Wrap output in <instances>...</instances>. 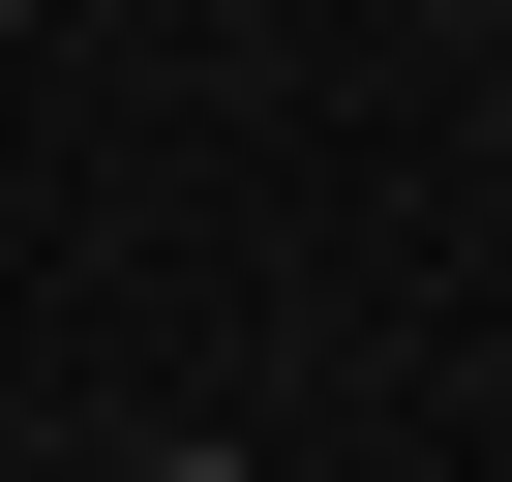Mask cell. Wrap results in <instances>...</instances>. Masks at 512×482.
<instances>
[{
  "label": "cell",
  "instance_id": "6da1fadb",
  "mask_svg": "<svg viewBox=\"0 0 512 482\" xmlns=\"http://www.w3.org/2000/svg\"><path fill=\"white\" fill-rule=\"evenodd\" d=\"M151 482H241V452H151Z\"/></svg>",
  "mask_w": 512,
  "mask_h": 482
}]
</instances>
